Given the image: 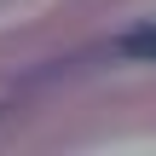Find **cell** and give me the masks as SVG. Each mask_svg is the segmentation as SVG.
Wrapping results in <instances>:
<instances>
[{
    "instance_id": "6da1fadb",
    "label": "cell",
    "mask_w": 156,
    "mask_h": 156,
    "mask_svg": "<svg viewBox=\"0 0 156 156\" xmlns=\"http://www.w3.org/2000/svg\"><path fill=\"white\" fill-rule=\"evenodd\" d=\"M116 52H122V58H156V23H145V29H127V35L116 41Z\"/></svg>"
}]
</instances>
